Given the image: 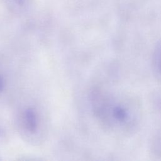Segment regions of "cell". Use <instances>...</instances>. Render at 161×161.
Wrapping results in <instances>:
<instances>
[{"instance_id":"cell-2","label":"cell","mask_w":161,"mask_h":161,"mask_svg":"<svg viewBox=\"0 0 161 161\" xmlns=\"http://www.w3.org/2000/svg\"><path fill=\"white\" fill-rule=\"evenodd\" d=\"M21 125L26 131L35 133L39 127V118L36 112L32 108H26L21 114Z\"/></svg>"},{"instance_id":"cell-4","label":"cell","mask_w":161,"mask_h":161,"mask_svg":"<svg viewBox=\"0 0 161 161\" xmlns=\"http://www.w3.org/2000/svg\"><path fill=\"white\" fill-rule=\"evenodd\" d=\"M5 87V82L4 78L0 75V92L3 91Z\"/></svg>"},{"instance_id":"cell-3","label":"cell","mask_w":161,"mask_h":161,"mask_svg":"<svg viewBox=\"0 0 161 161\" xmlns=\"http://www.w3.org/2000/svg\"><path fill=\"white\" fill-rule=\"evenodd\" d=\"M152 66L154 74L161 80V44L158 45L154 50L152 58Z\"/></svg>"},{"instance_id":"cell-1","label":"cell","mask_w":161,"mask_h":161,"mask_svg":"<svg viewBox=\"0 0 161 161\" xmlns=\"http://www.w3.org/2000/svg\"><path fill=\"white\" fill-rule=\"evenodd\" d=\"M91 103L97 121L111 131L128 133L138 125V107L131 98L98 91L92 94Z\"/></svg>"}]
</instances>
